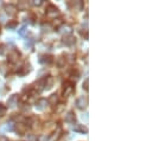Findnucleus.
Here are the masks:
<instances>
[{"label":"nucleus","mask_w":153,"mask_h":141,"mask_svg":"<svg viewBox=\"0 0 153 141\" xmlns=\"http://www.w3.org/2000/svg\"><path fill=\"white\" fill-rule=\"evenodd\" d=\"M19 57H20V52L18 50H16V49H11L9 51V53H7V60L10 63H12V64L17 63L19 60Z\"/></svg>","instance_id":"nucleus-1"},{"label":"nucleus","mask_w":153,"mask_h":141,"mask_svg":"<svg viewBox=\"0 0 153 141\" xmlns=\"http://www.w3.org/2000/svg\"><path fill=\"white\" fill-rule=\"evenodd\" d=\"M75 91V84L72 82H65L64 83V90H63V96L64 97H69L74 94Z\"/></svg>","instance_id":"nucleus-2"},{"label":"nucleus","mask_w":153,"mask_h":141,"mask_svg":"<svg viewBox=\"0 0 153 141\" xmlns=\"http://www.w3.org/2000/svg\"><path fill=\"white\" fill-rule=\"evenodd\" d=\"M45 13H46V16L49 17V18H56V17H58L59 16V10L55 6V5H49L48 6V9L45 10Z\"/></svg>","instance_id":"nucleus-3"},{"label":"nucleus","mask_w":153,"mask_h":141,"mask_svg":"<svg viewBox=\"0 0 153 141\" xmlns=\"http://www.w3.org/2000/svg\"><path fill=\"white\" fill-rule=\"evenodd\" d=\"M76 107L80 110H84L88 107V97L87 96H80L76 100Z\"/></svg>","instance_id":"nucleus-4"},{"label":"nucleus","mask_w":153,"mask_h":141,"mask_svg":"<svg viewBox=\"0 0 153 141\" xmlns=\"http://www.w3.org/2000/svg\"><path fill=\"white\" fill-rule=\"evenodd\" d=\"M58 32L61 35H63L64 37L65 36H70L71 32H72V26L69 25V24H62L61 26H58Z\"/></svg>","instance_id":"nucleus-5"},{"label":"nucleus","mask_w":153,"mask_h":141,"mask_svg":"<svg viewBox=\"0 0 153 141\" xmlns=\"http://www.w3.org/2000/svg\"><path fill=\"white\" fill-rule=\"evenodd\" d=\"M68 5H69V7H70L72 11H76V12H79V11H82V10H83V3L81 1V0H76V1H70Z\"/></svg>","instance_id":"nucleus-6"},{"label":"nucleus","mask_w":153,"mask_h":141,"mask_svg":"<svg viewBox=\"0 0 153 141\" xmlns=\"http://www.w3.org/2000/svg\"><path fill=\"white\" fill-rule=\"evenodd\" d=\"M19 135H24L25 133H26V130H27V124H25V123H23V122H17L16 124H14V128H13Z\"/></svg>","instance_id":"nucleus-7"},{"label":"nucleus","mask_w":153,"mask_h":141,"mask_svg":"<svg viewBox=\"0 0 153 141\" xmlns=\"http://www.w3.org/2000/svg\"><path fill=\"white\" fill-rule=\"evenodd\" d=\"M18 101H19V95L18 94H13V95H11L7 99V106L10 108H14V107H17Z\"/></svg>","instance_id":"nucleus-8"},{"label":"nucleus","mask_w":153,"mask_h":141,"mask_svg":"<svg viewBox=\"0 0 153 141\" xmlns=\"http://www.w3.org/2000/svg\"><path fill=\"white\" fill-rule=\"evenodd\" d=\"M48 107V101L45 99H39L37 102H36V109L39 110V112H43Z\"/></svg>","instance_id":"nucleus-9"},{"label":"nucleus","mask_w":153,"mask_h":141,"mask_svg":"<svg viewBox=\"0 0 153 141\" xmlns=\"http://www.w3.org/2000/svg\"><path fill=\"white\" fill-rule=\"evenodd\" d=\"M63 44L66 45V46H72V45L76 44V38L74 36H71V35L70 36H65L64 39H63Z\"/></svg>","instance_id":"nucleus-10"},{"label":"nucleus","mask_w":153,"mask_h":141,"mask_svg":"<svg viewBox=\"0 0 153 141\" xmlns=\"http://www.w3.org/2000/svg\"><path fill=\"white\" fill-rule=\"evenodd\" d=\"M55 80L52 76H46L44 77V89H51L53 87Z\"/></svg>","instance_id":"nucleus-11"},{"label":"nucleus","mask_w":153,"mask_h":141,"mask_svg":"<svg viewBox=\"0 0 153 141\" xmlns=\"http://www.w3.org/2000/svg\"><path fill=\"white\" fill-rule=\"evenodd\" d=\"M64 120H65L66 123H75V122H76V115H75V113L71 112V110L68 112V113L65 114Z\"/></svg>","instance_id":"nucleus-12"},{"label":"nucleus","mask_w":153,"mask_h":141,"mask_svg":"<svg viewBox=\"0 0 153 141\" xmlns=\"http://www.w3.org/2000/svg\"><path fill=\"white\" fill-rule=\"evenodd\" d=\"M5 11H6V13L9 14V16H14L16 13H17V6L16 5H12V4H9V5H6L5 6Z\"/></svg>","instance_id":"nucleus-13"},{"label":"nucleus","mask_w":153,"mask_h":141,"mask_svg":"<svg viewBox=\"0 0 153 141\" xmlns=\"http://www.w3.org/2000/svg\"><path fill=\"white\" fill-rule=\"evenodd\" d=\"M52 60H53V57L50 55H42L39 57V62L42 64H50V63H52Z\"/></svg>","instance_id":"nucleus-14"},{"label":"nucleus","mask_w":153,"mask_h":141,"mask_svg":"<svg viewBox=\"0 0 153 141\" xmlns=\"http://www.w3.org/2000/svg\"><path fill=\"white\" fill-rule=\"evenodd\" d=\"M46 101H48V104H50V106H56V104L58 103V95H57V94H51Z\"/></svg>","instance_id":"nucleus-15"},{"label":"nucleus","mask_w":153,"mask_h":141,"mask_svg":"<svg viewBox=\"0 0 153 141\" xmlns=\"http://www.w3.org/2000/svg\"><path fill=\"white\" fill-rule=\"evenodd\" d=\"M65 63H66V59H65V56H64V55H61V56H58V57H57V59H56V64H57V66H58V68H63V66H65Z\"/></svg>","instance_id":"nucleus-16"},{"label":"nucleus","mask_w":153,"mask_h":141,"mask_svg":"<svg viewBox=\"0 0 153 141\" xmlns=\"http://www.w3.org/2000/svg\"><path fill=\"white\" fill-rule=\"evenodd\" d=\"M35 86H36V87H35V89H36V90H37L38 93L43 91V90H44V78H42V80L37 81Z\"/></svg>","instance_id":"nucleus-17"},{"label":"nucleus","mask_w":153,"mask_h":141,"mask_svg":"<svg viewBox=\"0 0 153 141\" xmlns=\"http://www.w3.org/2000/svg\"><path fill=\"white\" fill-rule=\"evenodd\" d=\"M27 7H29V4H27V1H19L18 3V6H17V10H19V11H25V10H27Z\"/></svg>","instance_id":"nucleus-18"},{"label":"nucleus","mask_w":153,"mask_h":141,"mask_svg":"<svg viewBox=\"0 0 153 141\" xmlns=\"http://www.w3.org/2000/svg\"><path fill=\"white\" fill-rule=\"evenodd\" d=\"M42 30H43V32H51L53 30V27H52V25L50 23H43L42 24Z\"/></svg>","instance_id":"nucleus-19"},{"label":"nucleus","mask_w":153,"mask_h":141,"mask_svg":"<svg viewBox=\"0 0 153 141\" xmlns=\"http://www.w3.org/2000/svg\"><path fill=\"white\" fill-rule=\"evenodd\" d=\"M74 129L76 130V132H80V133H88V129L86 128V127H83V124H76L75 127H74Z\"/></svg>","instance_id":"nucleus-20"},{"label":"nucleus","mask_w":153,"mask_h":141,"mask_svg":"<svg viewBox=\"0 0 153 141\" xmlns=\"http://www.w3.org/2000/svg\"><path fill=\"white\" fill-rule=\"evenodd\" d=\"M37 141H50V136L48 134H40L37 137Z\"/></svg>","instance_id":"nucleus-21"},{"label":"nucleus","mask_w":153,"mask_h":141,"mask_svg":"<svg viewBox=\"0 0 153 141\" xmlns=\"http://www.w3.org/2000/svg\"><path fill=\"white\" fill-rule=\"evenodd\" d=\"M42 4H43V0H31L30 1V5L36 6V7H39Z\"/></svg>","instance_id":"nucleus-22"},{"label":"nucleus","mask_w":153,"mask_h":141,"mask_svg":"<svg viewBox=\"0 0 153 141\" xmlns=\"http://www.w3.org/2000/svg\"><path fill=\"white\" fill-rule=\"evenodd\" d=\"M17 25H18V24H17V22H14V20H13V22H10L9 24H6V27H7L9 30H14V29L17 27Z\"/></svg>","instance_id":"nucleus-23"},{"label":"nucleus","mask_w":153,"mask_h":141,"mask_svg":"<svg viewBox=\"0 0 153 141\" xmlns=\"http://www.w3.org/2000/svg\"><path fill=\"white\" fill-rule=\"evenodd\" d=\"M25 141H37V135L35 134H27L25 137Z\"/></svg>","instance_id":"nucleus-24"},{"label":"nucleus","mask_w":153,"mask_h":141,"mask_svg":"<svg viewBox=\"0 0 153 141\" xmlns=\"http://www.w3.org/2000/svg\"><path fill=\"white\" fill-rule=\"evenodd\" d=\"M5 114H6V107L3 103H0V117L4 116Z\"/></svg>","instance_id":"nucleus-25"},{"label":"nucleus","mask_w":153,"mask_h":141,"mask_svg":"<svg viewBox=\"0 0 153 141\" xmlns=\"http://www.w3.org/2000/svg\"><path fill=\"white\" fill-rule=\"evenodd\" d=\"M18 32H19L20 36H24V35L27 32V27H26V26H23V27H20V30H19Z\"/></svg>","instance_id":"nucleus-26"},{"label":"nucleus","mask_w":153,"mask_h":141,"mask_svg":"<svg viewBox=\"0 0 153 141\" xmlns=\"http://www.w3.org/2000/svg\"><path fill=\"white\" fill-rule=\"evenodd\" d=\"M83 89H84V90H88V89H89V80H88V78H86V81H84V83H83Z\"/></svg>","instance_id":"nucleus-27"},{"label":"nucleus","mask_w":153,"mask_h":141,"mask_svg":"<svg viewBox=\"0 0 153 141\" xmlns=\"http://www.w3.org/2000/svg\"><path fill=\"white\" fill-rule=\"evenodd\" d=\"M6 22V16L5 14H0V24H4Z\"/></svg>","instance_id":"nucleus-28"},{"label":"nucleus","mask_w":153,"mask_h":141,"mask_svg":"<svg viewBox=\"0 0 153 141\" xmlns=\"http://www.w3.org/2000/svg\"><path fill=\"white\" fill-rule=\"evenodd\" d=\"M4 128H5L6 130H13V127H12V124H11V123H6Z\"/></svg>","instance_id":"nucleus-29"},{"label":"nucleus","mask_w":153,"mask_h":141,"mask_svg":"<svg viewBox=\"0 0 153 141\" xmlns=\"http://www.w3.org/2000/svg\"><path fill=\"white\" fill-rule=\"evenodd\" d=\"M25 47H29V49H31V46H32V42L31 40H27V42H25Z\"/></svg>","instance_id":"nucleus-30"},{"label":"nucleus","mask_w":153,"mask_h":141,"mask_svg":"<svg viewBox=\"0 0 153 141\" xmlns=\"http://www.w3.org/2000/svg\"><path fill=\"white\" fill-rule=\"evenodd\" d=\"M5 45H0V55H4L5 53Z\"/></svg>","instance_id":"nucleus-31"},{"label":"nucleus","mask_w":153,"mask_h":141,"mask_svg":"<svg viewBox=\"0 0 153 141\" xmlns=\"http://www.w3.org/2000/svg\"><path fill=\"white\" fill-rule=\"evenodd\" d=\"M82 119L86 121V122H88V113H86V114H83L82 115Z\"/></svg>","instance_id":"nucleus-32"},{"label":"nucleus","mask_w":153,"mask_h":141,"mask_svg":"<svg viewBox=\"0 0 153 141\" xmlns=\"http://www.w3.org/2000/svg\"><path fill=\"white\" fill-rule=\"evenodd\" d=\"M0 141H10V140H9V137H6V136L1 135V136H0Z\"/></svg>","instance_id":"nucleus-33"}]
</instances>
